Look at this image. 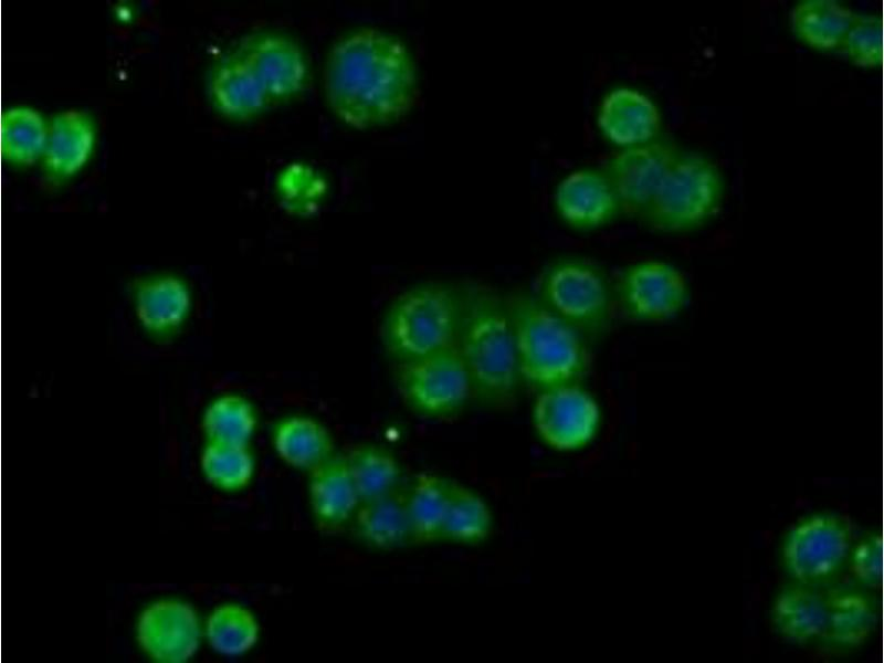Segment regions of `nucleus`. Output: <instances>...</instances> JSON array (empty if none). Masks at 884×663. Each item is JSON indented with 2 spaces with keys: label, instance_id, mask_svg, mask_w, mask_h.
Returning <instances> with one entry per match:
<instances>
[{
  "label": "nucleus",
  "instance_id": "obj_1",
  "mask_svg": "<svg viewBox=\"0 0 884 663\" xmlns=\"http://www.w3.org/2000/svg\"><path fill=\"white\" fill-rule=\"evenodd\" d=\"M324 86L333 113L344 124L366 129L408 114L415 101L418 81L407 46L391 34L365 28L333 45Z\"/></svg>",
  "mask_w": 884,
  "mask_h": 663
},
{
  "label": "nucleus",
  "instance_id": "obj_2",
  "mask_svg": "<svg viewBox=\"0 0 884 663\" xmlns=\"http://www.w3.org/2000/svg\"><path fill=\"white\" fill-rule=\"evenodd\" d=\"M456 346L465 362L472 396L491 407L514 403L519 380L515 335L506 297L482 284L460 288Z\"/></svg>",
  "mask_w": 884,
  "mask_h": 663
},
{
  "label": "nucleus",
  "instance_id": "obj_3",
  "mask_svg": "<svg viewBox=\"0 0 884 663\" xmlns=\"http://www.w3.org/2000/svg\"><path fill=\"white\" fill-rule=\"evenodd\" d=\"M506 302L520 379L538 391L577 385L588 369L583 337L538 298L515 293Z\"/></svg>",
  "mask_w": 884,
  "mask_h": 663
},
{
  "label": "nucleus",
  "instance_id": "obj_4",
  "mask_svg": "<svg viewBox=\"0 0 884 663\" xmlns=\"http://www.w3.org/2000/svg\"><path fill=\"white\" fill-rule=\"evenodd\" d=\"M461 294L429 283L402 293L383 322V343L400 362L455 345L461 320Z\"/></svg>",
  "mask_w": 884,
  "mask_h": 663
},
{
  "label": "nucleus",
  "instance_id": "obj_5",
  "mask_svg": "<svg viewBox=\"0 0 884 663\" xmlns=\"http://www.w3.org/2000/svg\"><path fill=\"white\" fill-rule=\"evenodd\" d=\"M723 196L722 175L711 160L680 154L642 218L657 231H688L717 213Z\"/></svg>",
  "mask_w": 884,
  "mask_h": 663
},
{
  "label": "nucleus",
  "instance_id": "obj_6",
  "mask_svg": "<svg viewBox=\"0 0 884 663\" xmlns=\"http://www.w3.org/2000/svg\"><path fill=\"white\" fill-rule=\"evenodd\" d=\"M537 298L582 337H598L611 320L612 287L604 273L588 261L551 263L540 275Z\"/></svg>",
  "mask_w": 884,
  "mask_h": 663
},
{
  "label": "nucleus",
  "instance_id": "obj_7",
  "mask_svg": "<svg viewBox=\"0 0 884 663\" xmlns=\"http://www.w3.org/2000/svg\"><path fill=\"white\" fill-rule=\"evenodd\" d=\"M398 387L411 409L429 417L451 414L472 396L471 379L456 344L401 362Z\"/></svg>",
  "mask_w": 884,
  "mask_h": 663
},
{
  "label": "nucleus",
  "instance_id": "obj_8",
  "mask_svg": "<svg viewBox=\"0 0 884 663\" xmlns=\"http://www.w3.org/2000/svg\"><path fill=\"white\" fill-rule=\"evenodd\" d=\"M613 304L634 322H662L676 316L687 304L690 288L683 273L657 260L623 269L612 287Z\"/></svg>",
  "mask_w": 884,
  "mask_h": 663
},
{
  "label": "nucleus",
  "instance_id": "obj_9",
  "mask_svg": "<svg viewBox=\"0 0 884 663\" xmlns=\"http://www.w3.org/2000/svg\"><path fill=\"white\" fill-rule=\"evenodd\" d=\"M851 546L848 524L833 515H814L799 522L787 535L782 560L790 576L813 585L834 575Z\"/></svg>",
  "mask_w": 884,
  "mask_h": 663
},
{
  "label": "nucleus",
  "instance_id": "obj_10",
  "mask_svg": "<svg viewBox=\"0 0 884 663\" xmlns=\"http://www.w3.org/2000/svg\"><path fill=\"white\" fill-rule=\"evenodd\" d=\"M680 154L670 143L650 141L614 155L603 173L613 188L620 211L642 218Z\"/></svg>",
  "mask_w": 884,
  "mask_h": 663
},
{
  "label": "nucleus",
  "instance_id": "obj_11",
  "mask_svg": "<svg viewBox=\"0 0 884 663\" xmlns=\"http://www.w3.org/2000/svg\"><path fill=\"white\" fill-rule=\"evenodd\" d=\"M596 400L577 385L538 391L533 420L539 436L557 450H573L587 444L599 423Z\"/></svg>",
  "mask_w": 884,
  "mask_h": 663
},
{
  "label": "nucleus",
  "instance_id": "obj_12",
  "mask_svg": "<svg viewBox=\"0 0 884 663\" xmlns=\"http://www.w3.org/2000/svg\"><path fill=\"white\" fill-rule=\"evenodd\" d=\"M234 53L250 67L270 99L298 94L307 82V63L301 49L275 33H256L243 39Z\"/></svg>",
  "mask_w": 884,
  "mask_h": 663
},
{
  "label": "nucleus",
  "instance_id": "obj_13",
  "mask_svg": "<svg viewBox=\"0 0 884 663\" xmlns=\"http://www.w3.org/2000/svg\"><path fill=\"white\" fill-rule=\"evenodd\" d=\"M199 622L193 609L179 601H159L146 608L137 623V640L151 659L181 663L199 644Z\"/></svg>",
  "mask_w": 884,
  "mask_h": 663
},
{
  "label": "nucleus",
  "instance_id": "obj_14",
  "mask_svg": "<svg viewBox=\"0 0 884 663\" xmlns=\"http://www.w3.org/2000/svg\"><path fill=\"white\" fill-rule=\"evenodd\" d=\"M555 202L562 220L588 230L611 221L620 211L613 188L603 172L577 170L561 180Z\"/></svg>",
  "mask_w": 884,
  "mask_h": 663
},
{
  "label": "nucleus",
  "instance_id": "obj_15",
  "mask_svg": "<svg viewBox=\"0 0 884 663\" xmlns=\"http://www.w3.org/2000/svg\"><path fill=\"white\" fill-rule=\"evenodd\" d=\"M191 304L187 283L173 275L143 278L133 292L135 317L140 327L155 337L177 332L187 320Z\"/></svg>",
  "mask_w": 884,
  "mask_h": 663
},
{
  "label": "nucleus",
  "instance_id": "obj_16",
  "mask_svg": "<svg viewBox=\"0 0 884 663\" xmlns=\"http://www.w3.org/2000/svg\"><path fill=\"white\" fill-rule=\"evenodd\" d=\"M660 124L654 103L635 90H613L599 106L598 126L603 136L618 146L627 148L652 141Z\"/></svg>",
  "mask_w": 884,
  "mask_h": 663
},
{
  "label": "nucleus",
  "instance_id": "obj_17",
  "mask_svg": "<svg viewBox=\"0 0 884 663\" xmlns=\"http://www.w3.org/2000/svg\"><path fill=\"white\" fill-rule=\"evenodd\" d=\"M95 141V125L86 112L67 109L54 115L42 157L46 175L65 179L78 172L90 160Z\"/></svg>",
  "mask_w": 884,
  "mask_h": 663
},
{
  "label": "nucleus",
  "instance_id": "obj_18",
  "mask_svg": "<svg viewBox=\"0 0 884 663\" xmlns=\"http://www.w3.org/2000/svg\"><path fill=\"white\" fill-rule=\"evenodd\" d=\"M308 494L312 513L323 530L341 527L360 501L345 455L332 454L309 471Z\"/></svg>",
  "mask_w": 884,
  "mask_h": 663
},
{
  "label": "nucleus",
  "instance_id": "obj_19",
  "mask_svg": "<svg viewBox=\"0 0 884 663\" xmlns=\"http://www.w3.org/2000/svg\"><path fill=\"white\" fill-rule=\"evenodd\" d=\"M209 95L214 108L232 119L251 118L272 102L250 67L234 52L213 69Z\"/></svg>",
  "mask_w": 884,
  "mask_h": 663
},
{
  "label": "nucleus",
  "instance_id": "obj_20",
  "mask_svg": "<svg viewBox=\"0 0 884 663\" xmlns=\"http://www.w3.org/2000/svg\"><path fill=\"white\" fill-rule=\"evenodd\" d=\"M772 622L778 633L793 643L822 639L828 623L827 591L802 582L787 587L776 598Z\"/></svg>",
  "mask_w": 884,
  "mask_h": 663
},
{
  "label": "nucleus",
  "instance_id": "obj_21",
  "mask_svg": "<svg viewBox=\"0 0 884 663\" xmlns=\"http://www.w3.org/2000/svg\"><path fill=\"white\" fill-rule=\"evenodd\" d=\"M354 527L358 538L380 549L397 548L412 541L408 491L399 486L383 496L359 503L354 514Z\"/></svg>",
  "mask_w": 884,
  "mask_h": 663
},
{
  "label": "nucleus",
  "instance_id": "obj_22",
  "mask_svg": "<svg viewBox=\"0 0 884 663\" xmlns=\"http://www.w3.org/2000/svg\"><path fill=\"white\" fill-rule=\"evenodd\" d=\"M854 12L833 0H808L796 4L789 17L798 40L821 51L841 48Z\"/></svg>",
  "mask_w": 884,
  "mask_h": 663
},
{
  "label": "nucleus",
  "instance_id": "obj_23",
  "mask_svg": "<svg viewBox=\"0 0 884 663\" xmlns=\"http://www.w3.org/2000/svg\"><path fill=\"white\" fill-rule=\"evenodd\" d=\"M827 642L840 648H854L866 641L875 623V611L865 593L848 588L827 591Z\"/></svg>",
  "mask_w": 884,
  "mask_h": 663
},
{
  "label": "nucleus",
  "instance_id": "obj_24",
  "mask_svg": "<svg viewBox=\"0 0 884 663\" xmlns=\"http://www.w3.org/2000/svg\"><path fill=\"white\" fill-rule=\"evenodd\" d=\"M273 444L280 459L298 470L311 471L333 454L327 430L305 417L281 421L274 429Z\"/></svg>",
  "mask_w": 884,
  "mask_h": 663
},
{
  "label": "nucleus",
  "instance_id": "obj_25",
  "mask_svg": "<svg viewBox=\"0 0 884 663\" xmlns=\"http://www.w3.org/2000/svg\"><path fill=\"white\" fill-rule=\"evenodd\" d=\"M49 124L40 112L14 106L3 112L0 124L2 157L10 164L32 165L43 157Z\"/></svg>",
  "mask_w": 884,
  "mask_h": 663
},
{
  "label": "nucleus",
  "instance_id": "obj_26",
  "mask_svg": "<svg viewBox=\"0 0 884 663\" xmlns=\"http://www.w3.org/2000/svg\"><path fill=\"white\" fill-rule=\"evenodd\" d=\"M450 482L431 473L415 476L408 491L412 541L428 544L441 538Z\"/></svg>",
  "mask_w": 884,
  "mask_h": 663
},
{
  "label": "nucleus",
  "instance_id": "obj_27",
  "mask_svg": "<svg viewBox=\"0 0 884 663\" xmlns=\"http://www.w3.org/2000/svg\"><path fill=\"white\" fill-rule=\"evenodd\" d=\"M360 503L383 496L400 486L401 471L388 451L362 445L345 455Z\"/></svg>",
  "mask_w": 884,
  "mask_h": 663
},
{
  "label": "nucleus",
  "instance_id": "obj_28",
  "mask_svg": "<svg viewBox=\"0 0 884 663\" xmlns=\"http://www.w3.org/2000/svg\"><path fill=\"white\" fill-rule=\"evenodd\" d=\"M491 522L488 507L475 493L457 483L450 482L441 538L477 544L488 535Z\"/></svg>",
  "mask_w": 884,
  "mask_h": 663
},
{
  "label": "nucleus",
  "instance_id": "obj_29",
  "mask_svg": "<svg viewBox=\"0 0 884 663\" xmlns=\"http://www.w3.org/2000/svg\"><path fill=\"white\" fill-rule=\"evenodd\" d=\"M251 403L238 394L214 399L202 417V428L209 441L246 445L255 429Z\"/></svg>",
  "mask_w": 884,
  "mask_h": 663
},
{
  "label": "nucleus",
  "instance_id": "obj_30",
  "mask_svg": "<svg viewBox=\"0 0 884 663\" xmlns=\"http://www.w3.org/2000/svg\"><path fill=\"white\" fill-rule=\"evenodd\" d=\"M207 636L213 650L240 655L251 650L259 638V624L250 610L239 604L215 608L207 622Z\"/></svg>",
  "mask_w": 884,
  "mask_h": 663
},
{
  "label": "nucleus",
  "instance_id": "obj_31",
  "mask_svg": "<svg viewBox=\"0 0 884 663\" xmlns=\"http://www.w3.org/2000/svg\"><path fill=\"white\" fill-rule=\"evenodd\" d=\"M201 469L210 483L222 490H239L251 481L254 470L246 445L209 441L200 456Z\"/></svg>",
  "mask_w": 884,
  "mask_h": 663
},
{
  "label": "nucleus",
  "instance_id": "obj_32",
  "mask_svg": "<svg viewBox=\"0 0 884 663\" xmlns=\"http://www.w3.org/2000/svg\"><path fill=\"white\" fill-rule=\"evenodd\" d=\"M856 66L874 69L883 57V33L878 17L854 13L840 48Z\"/></svg>",
  "mask_w": 884,
  "mask_h": 663
},
{
  "label": "nucleus",
  "instance_id": "obj_33",
  "mask_svg": "<svg viewBox=\"0 0 884 663\" xmlns=\"http://www.w3.org/2000/svg\"><path fill=\"white\" fill-rule=\"evenodd\" d=\"M850 569L862 585L875 587L882 576V539L873 533L861 539L850 557Z\"/></svg>",
  "mask_w": 884,
  "mask_h": 663
}]
</instances>
